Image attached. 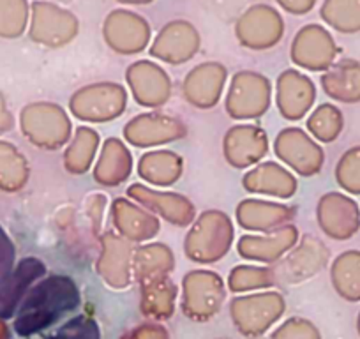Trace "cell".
<instances>
[{
    "label": "cell",
    "mask_w": 360,
    "mask_h": 339,
    "mask_svg": "<svg viewBox=\"0 0 360 339\" xmlns=\"http://www.w3.org/2000/svg\"><path fill=\"white\" fill-rule=\"evenodd\" d=\"M79 304L82 295L75 279L64 274L48 276L29 290L16 311L13 328L22 338H30L78 309Z\"/></svg>",
    "instance_id": "obj_1"
},
{
    "label": "cell",
    "mask_w": 360,
    "mask_h": 339,
    "mask_svg": "<svg viewBox=\"0 0 360 339\" xmlns=\"http://www.w3.org/2000/svg\"><path fill=\"white\" fill-rule=\"evenodd\" d=\"M235 241V228L221 210H205L191 224L184 241L186 257L195 264L210 265L228 255Z\"/></svg>",
    "instance_id": "obj_2"
},
{
    "label": "cell",
    "mask_w": 360,
    "mask_h": 339,
    "mask_svg": "<svg viewBox=\"0 0 360 339\" xmlns=\"http://www.w3.org/2000/svg\"><path fill=\"white\" fill-rule=\"evenodd\" d=\"M226 299V285L214 271L196 269L182 278L180 311L193 321H209L216 316Z\"/></svg>",
    "instance_id": "obj_3"
},
{
    "label": "cell",
    "mask_w": 360,
    "mask_h": 339,
    "mask_svg": "<svg viewBox=\"0 0 360 339\" xmlns=\"http://www.w3.org/2000/svg\"><path fill=\"white\" fill-rule=\"evenodd\" d=\"M286 300L278 292L249 293L231 299L230 318L245 338H259L285 314Z\"/></svg>",
    "instance_id": "obj_4"
},
{
    "label": "cell",
    "mask_w": 360,
    "mask_h": 339,
    "mask_svg": "<svg viewBox=\"0 0 360 339\" xmlns=\"http://www.w3.org/2000/svg\"><path fill=\"white\" fill-rule=\"evenodd\" d=\"M127 106V92L113 82L90 83L78 89L69 99V112L78 120L105 124L119 119Z\"/></svg>",
    "instance_id": "obj_5"
},
{
    "label": "cell",
    "mask_w": 360,
    "mask_h": 339,
    "mask_svg": "<svg viewBox=\"0 0 360 339\" xmlns=\"http://www.w3.org/2000/svg\"><path fill=\"white\" fill-rule=\"evenodd\" d=\"M272 85L265 75L256 71H238L231 78L224 110L235 120H249L262 117L270 108Z\"/></svg>",
    "instance_id": "obj_6"
},
{
    "label": "cell",
    "mask_w": 360,
    "mask_h": 339,
    "mask_svg": "<svg viewBox=\"0 0 360 339\" xmlns=\"http://www.w3.org/2000/svg\"><path fill=\"white\" fill-rule=\"evenodd\" d=\"M330 251L327 245L314 235H304L274 267L276 281L283 285H299L306 279L316 276L321 269L327 267Z\"/></svg>",
    "instance_id": "obj_7"
},
{
    "label": "cell",
    "mask_w": 360,
    "mask_h": 339,
    "mask_svg": "<svg viewBox=\"0 0 360 339\" xmlns=\"http://www.w3.org/2000/svg\"><path fill=\"white\" fill-rule=\"evenodd\" d=\"M283 16L266 4L252 6L235 23V37L249 50H269L283 39Z\"/></svg>",
    "instance_id": "obj_8"
},
{
    "label": "cell",
    "mask_w": 360,
    "mask_h": 339,
    "mask_svg": "<svg viewBox=\"0 0 360 339\" xmlns=\"http://www.w3.org/2000/svg\"><path fill=\"white\" fill-rule=\"evenodd\" d=\"M274 151L286 166L302 177H313L320 174L325 162L323 148L307 134V131L300 127L283 129L276 136Z\"/></svg>",
    "instance_id": "obj_9"
},
{
    "label": "cell",
    "mask_w": 360,
    "mask_h": 339,
    "mask_svg": "<svg viewBox=\"0 0 360 339\" xmlns=\"http://www.w3.org/2000/svg\"><path fill=\"white\" fill-rule=\"evenodd\" d=\"M79 22L71 11L51 2H34L30 37L50 48L65 46L78 36Z\"/></svg>",
    "instance_id": "obj_10"
},
{
    "label": "cell",
    "mask_w": 360,
    "mask_h": 339,
    "mask_svg": "<svg viewBox=\"0 0 360 339\" xmlns=\"http://www.w3.org/2000/svg\"><path fill=\"white\" fill-rule=\"evenodd\" d=\"M339 48L334 37L321 25H304L292 43V62L306 71H327L335 62Z\"/></svg>",
    "instance_id": "obj_11"
},
{
    "label": "cell",
    "mask_w": 360,
    "mask_h": 339,
    "mask_svg": "<svg viewBox=\"0 0 360 339\" xmlns=\"http://www.w3.org/2000/svg\"><path fill=\"white\" fill-rule=\"evenodd\" d=\"M127 198L134 200L154 216L162 217L173 226H189L196 219V207L188 196L173 191H159L145 184H131Z\"/></svg>",
    "instance_id": "obj_12"
},
{
    "label": "cell",
    "mask_w": 360,
    "mask_h": 339,
    "mask_svg": "<svg viewBox=\"0 0 360 339\" xmlns=\"http://www.w3.org/2000/svg\"><path fill=\"white\" fill-rule=\"evenodd\" d=\"M101 255L96 271L103 281L113 290H126L133 283L134 245L117 231H105L99 238Z\"/></svg>",
    "instance_id": "obj_13"
},
{
    "label": "cell",
    "mask_w": 360,
    "mask_h": 339,
    "mask_svg": "<svg viewBox=\"0 0 360 339\" xmlns=\"http://www.w3.org/2000/svg\"><path fill=\"white\" fill-rule=\"evenodd\" d=\"M186 134L188 127L182 120L161 112L140 113L124 126V140L140 148L172 143Z\"/></svg>",
    "instance_id": "obj_14"
},
{
    "label": "cell",
    "mask_w": 360,
    "mask_h": 339,
    "mask_svg": "<svg viewBox=\"0 0 360 339\" xmlns=\"http://www.w3.org/2000/svg\"><path fill=\"white\" fill-rule=\"evenodd\" d=\"M27 133L30 140L48 151H57L71 140L72 126L62 106L41 103L27 108Z\"/></svg>",
    "instance_id": "obj_15"
},
{
    "label": "cell",
    "mask_w": 360,
    "mask_h": 339,
    "mask_svg": "<svg viewBox=\"0 0 360 339\" xmlns=\"http://www.w3.org/2000/svg\"><path fill=\"white\" fill-rule=\"evenodd\" d=\"M150 25L140 15L124 9L112 11L103 23V37L113 51L136 55L150 43Z\"/></svg>",
    "instance_id": "obj_16"
},
{
    "label": "cell",
    "mask_w": 360,
    "mask_h": 339,
    "mask_svg": "<svg viewBox=\"0 0 360 339\" xmlns=\"http://www.w3.org/2000/svg\"><path fill=\"white\" fill-rule=\"evenodd\" d=\"M200 34L193 23L186 20H173L166 23L150 44V57L166 64L179 65L191 60L200 50Z\"/></svg>",
    "instance_id": "obj_17"
},
{
    "label": "cell",
    "mask_w": 360,
    "mask_h": 339,
    "mask_svg": "<svg viewBox=\"0 0 360 339\" xmlns=\"http://www.w3.org/2000/svg\"><path fill=\"white\" fill-rule=\"evenodd\" d=\"M126 82L134 101L145 108H161L172 96V79L161 65L138 60L127 68Z\"/></svg>",
    "instance_id": "obj_18"
},
{
    "label": "cell",
    "mask_w": 360,
    "mask_h": 339,
    "mask_svg": "<svg viewBox=\"0 0 360 339\" xmlns=\"http://www.w3.org/2000/svg\"><path fill=\"white\" fill-rule=\"evenodd\" d=\"M321 231L334 241L352 238L360 228V209L356 202L341 193H327L316 207Z\"/></svg>",
    "instance_id": "obj_19"
},
{
    "label": "cell",
    "mask_w": 360,
    "mask_h": 339,
    "mask_svg": "<svg viewBox=\"0 0 360 339\" xmlns=\"http://www.w3.org/2000/svg\"><path fill=\"white\" fill-rule=\"evenodd\" d=\"M46 276V265L39 258H23L0 278V318H15L29 290Z\"/></svg>",
    "instance_id": "obj_20"
},
{
    "label": "cell",
    "mask_w": 360,
    "mask_h": 339,
    "mask_svg": "<svg viewBox=\"0 0 360 339\" xmlns=\"http://www.w3.org/2000/svg\"><path fill=\"white\" fill-rule=\"evenodd\" d=\"M228 71L219 62H203L193 68L182 82V96L200 110L214 108L221 101Z\"/></svg>",
    "instance_id": "obj_21"
},
{
    "label": "cell",
    "mask_w": 360,
    "mask_h": 339,
    "mask_svg": "<svg viewBox=\"0 0 360 339\" xmlns=\"http://www.w3.org/2000/svg\"><path fill=\"white\" fill-rule=\"evenodd\" d=\"M269 152V136L258 126H233L223 138V155L235 170H245L256 165Z\"/></svg>",
    "instance_id": "obj_22"
},
{
    "label": "cell",
    "mask_w": 360,
    "mask_h": 339,
    "mask_svg": "<svg viewBox=\"0 0 360 339\" xmlns=\"http://www.w3.org/2000/svg\"><path fill=\"white\" fill-rule=\"evenodd\" d=\"M316 99V87L304 72L285 69L276 83V103L281 117L286 120H300L306 117Z\"/></svg>",
    "instance_id": "obj_23"
},
{
    "label": "cell",
    "mask_w": 360,
    "mask_h": 339,
    "mask_svg": "<svg viewBox=\"0 0 360 339\" xmlns=\"http://www.w3.org/2000/svg\"><path fill=\"white\" fill-rule=\"evenodd\" d=\"M299 242L295 224H286L279 230L263 235H242L237 242V251L244 260L276 264Z\"/></svg>",
    "instance_id": "obj_24"
},
{
    "label": "cell",
    "mask_w": 360,
    "mask_h": 339,
    "mask_svg": "<svg viewBox=\"0 0 360 339\" xmlns=\"http://www.w3.org/2000/svg\"><path fill=\"white\" fill-rule=\"evenodd\" d=\"M295 216V207L258 198L242 200L235 209L238 226L259 234H270L286 224H292Z\"/></svg>",
    "instance_id": "obj_25"
},
{
    "label": "cell",
    "mask_w": 360,
    "mask_h": 339,
    "mask_svg": "<svg viewBox=\"0 0 360 339\" xmlns=\"http://www.w3.org/2000/svg\"><path fill=\"white\" fill-rule=\"evenodd\" d=\"M110 216H112L117 234L133 244L152 241L161 230V223L154 214L141 209L138 203L124 196L113 200L110 207Z\"/></svg>",
    "instance_id": "obj_26"
},
{
    "label": "cell",
    "mask_w": 360,
    "mask_h": 339,
    "mask_svg": "<svg viewBox=\"0 0 360 339\" xmlns=\"http://www.w3.org/2000/svg\"><path fill=\"white\" fill-rule=\"evenodd\" d=\"M242 186L251 195L272 196V198L281 200L292 198L299 189L295 175L274 161H265L256 168L249 170L242 177Z\"/></svg>",
    "instance_id": "obj_27"
},
{
    "label": "cell",
    "mask_w": 360,
    "mask_h": 339,
    "mask_svg": "<svg viewBox=\"0 0 360 339\" xmlns=\"http://www.w3.org/2000/svg\"><path fill=\"white\" fill-rule=\"evenodd\" d=\"M94 181L106 188H117L133 174V155L119 138H108L103 143L101 154L96 161Z\"/></svg>",
    "instance_id": "obj_28"
},
{
    "label": "cell",
    "mask_w": 360,
    "mask_h": 339,
    "mask_svg": "<svg viewBox=\"0 0 360 339\" xmlns=\"http://www.w3.org/2000/svg\"><path fill=\"white\" fill-rule=\"evenodd\" d=\"M175 269L173 251L162 242H147L134 249L133 258V279L138 285L168 278Z\"/></svg>",
    "instance_id": "obj_29"
},
{
    "label": "cell",
    "mask_w": 360,
    "mask_h": 339,
    "mask_svg": "<svg viewBox=\"0 0 360 339\" xmlns=\"http://www.w3.org/2000/svg\"><path fill=\"white\" fill-rule=\"evenodd\" d=\"M321 89L339 103L360 101V62L342 58L321 75Z\"/></svg>",
    "instance_id": "obj_30"
},
{
    "label": "cell",
    "mask_w": 360,
    "mask_h": 339,
    "mask_svg": "<svg viewBox=\"0 0 360 339\" xmlns=\"http://www.w3.org/2000/svg\"><path fill=\"white\" fill-rule=\"evenodd\" d=\"M138 177L158 188H169L184 172V161L172 151L145 152L138 161Z\"/></svg>",
    "instance_id": "obj_31"
},
{
    "label": "cell",
    "mask_w": 360,
    "mask_h": 339,
    "mask_svg": "<svg viewBox=\"0 0 360 339\" xmlns=\"http://www.w3.org/2000/svg\"><path fill=\"white\" fill-rule=\"evenodd\" d=\"M140 311L145 318L154 321L169 320L175 313L179 288L169 278L155 279L140 286Z\"/></svg>",
    "instance_id": "obj_32"
},
{
    "label": "cell",
    "mask_w": 360,
    "mask_h": 339,
    "mask_svg": "<svg viewBox=\"0 0 360 339\" xmlns=\"http://www.w3.org/2000/svg\"><path fill=\"white\" fill-rule=\"evenodd\" d=\"M99 133L92 127L82 126L64 151V168L72 175H83L92 168L99 148Z\"/></svg>",
    "instance_id": "obj_33"
},
{
    "label": "cell",
    "mask_w": 360,
    "mask_h": 339,
    "mask_svg": "<svg viewBox=\"0 0 360 339\" xmlns=\"http://www.w3.org/2000/svg\"><path fill=\"white\" fill-rule=\"evenodd\" d=\"M332 286L349 302L360 300V251H345L330 267Z\"/></svg>",
    "instance_id": "obj_34"
},
{
    "label": "cell",
    "mask_w": 360,
    "mask_h": 339,
    "mask_svg": "<svg viewBox=\"0 0 360 339\" xmlns=\"http://www.w3.org/2000/svg\"><path fill=\"white\" fill-rule=\"evenodd\" d=\"M320 16L338 32H360V0H325Z\"/></svg>",
    "instance_id": "obj_35"
},
{
    "label": "cell",
    "mask_w": 360,
    "mask_h": 339,
    "mask_svg": "<svg viewBox=\"0 0 360 339\" xmlns=\"http://www.w3.org/2000/svg\"><path fill=\"white\" fill-rule=\"evenodd\" d=\"M278 285L274 269L255 267V265H238L231 269L228 276V290L233 293L266 290Z\"/></svg>",
    "instance_id": "obj_36"
},
{
    "label": "cell",
    "mask_w": 360,
    "mask_h": 339,
    "mask_svg": "<svg viewBox=\"0 0 360 339\" xmlns=\"http://www.w3.org/2000/svg\"><path fill=\"white\" fill-rule=\"evenodd\" d=\"M342 126H345V119H342L341 110L330 103L318 106L306 122L311 136L321 143H332L341 134Z\"/></svg>",
    "instance_id": "obj_37"
},
{
    "label": "cell",
    "mask_w": 360,
    "mask_h": 339,
    "mask_svg": "<svg viewBox=\"0 0 360 339\" xmlns=\"http://www.w3.org/2000/svg\"><path fill=\"white\" fill-rule=\"evenodd\" d=\"M335 181L349 195H360V147L346 151L335 166Z\"/></svg>",
    "instance_id": "obj_38"
},
{
    "label": "cell",
    "mask_w": 360,
    "mask_h": 339,
    "mask_svg": "<svg viewBox=\"0 0 360 339\" xmlns=\"http://www.w3.org/2000/svg\"><path fill=\"white\" fill-rule=\"evenodd\" d=\"M48 339H101V328L92 316L78 314L60 325Z\"/></svg>",
    "instance_id": "obj_39"
},
{
    "label": "cell",
    "mask_w": 360,
    "mask_h": 339,
    "mask_svg": "<svg viewBox=\"0 0 360 339\" xmlns=\"http://www.w3.org/2000/svg\"><path fill=\"white\" fill-rule=\"evenodd\" d=\"M0 32L20 36L27 23L25 0H0Z\"/></svg>",
    "instance_id": "obj_40"
},
{
    "label": "cell",
    "mask_w": 360,
    "mask_h": 339,
    "mask_svg": "<svg viewBox=\"0 0 360 339\" xmlns=\"http://www.w3.org/2000/svg\"><path fill=\"white\" fill-rule=\"evenodd\" d=\"M270 339H321V332L318 331L313 321L306 318L293 316L288 318L285 324L279 325Z\"/></svg>",
    "instance_id": "obj_41"
},
{
    "label": "cell",
    "mask_w": 360,
    "mask_h": 339,
    "mask_svg": "<svg viewBox=\"0 0 360 339\" xmlns=\"http://www.w3.org/2000/svg\"><path fill=\"white\" fill-rule=\"evenodd\" d=\"M120 339H169V332L158 321H147L127 331Z\"/></svg>",
    "instance_id": "obj_42"
},
{
    "label": "cell",
    "mask_w": 360,
    "mask_h": 339,
    "mask_svg": "<svg viewBox=\"0 0 360 339\" xmlns=\"http://www.w3.org/2000/svg\"><path fill=\"white\" fill-rule=\"evenodd\" d=\"M16 249L6 230L0 226V278L15 267Z\"/></svg>",
    "instance_id": "obj_43"
},
{
    "label": "cell",
    "mask_w": 360,
    "mask_h": 339,
    "mask_svg": "<svg viewBox=\"0 0 360 339\" xmlns=\"http://www.w3.org/2000/svg\"><path fill=\"white\" fill-rule=\"evenodd\" d=\"M286 13L290 15H297V16H302L306 13H309L311 9L314 8L316 4V0H276Z\"/></svg>",
    "instance_id": "obj_44"
},
{
    "label": "cell",
    "mask_w": 360,
    "mask_h": 339,
    "mask_svg": "<svg viewBox=\"0 0 360 339\" xmlns=\"http://www.w3.org/2000/svg\"><path fill=\"white\" fill-rule=\"evenodd\" d=\"M120 4H131V6H143V4H150L154 0H117Z\"/></svg>",
    "instance_id": "obj_45"
},
{
    "label": "cell",
    "mask_w": 360,
    "mask_h": 339,
    "mask_svg": "<svg viewBox=\"0 0 360 339\" xmlns=\"http://www.w3.org/2000/svg\"><path fill=\"white\" fill-rule=\"evenodd\" d=\"M9 334H8V327H6V324L2 321V318H0V339H8Z\"/></svg>",
    "instance_id": "obj_46"
},
{
    "label": "cell",
    "mask_w": 360,
    "mask_h": 339,
    "mask_svg": "<svg viewBox=\"0 0 360 339\" xmlns=\"http://www.w3.org/2000/svg\"><path fill=\"white\" fill-rule=\"evenodd\" d=\"M356 325H359V334H360V314H359V321H356Z\"/></svg>",
    "instance_id": "obj_47"
}]
</instances>
